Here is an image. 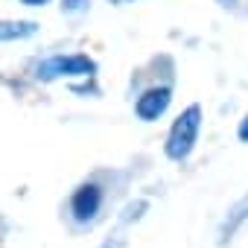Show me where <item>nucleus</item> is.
I'll use <instances>...</instances> for the list:
<instances>
[{
  "label": "nucleus",
  "instance_id": "nucleus-2",
  "mask_svg": "<svg viewBox=\"0 0 248 248\" xmlns=\"http://www.w3.org/2000/svg\"><path fill=\"white\" fill-rule=\"evenodd\" d=\"M64 76H96V62L85 53H73V56H50L44 62L35 64V79L41 82H53V79H64Z\"/></svg>",
  "mask_w": 248,
  "mask_h": 248
},
{
  "label": "nucleus",
  "instance_id": "nucleus-5",
  "mask_svg": "<svg viewBox=\"0 0 248 248\" xmlns=\"http://www.w3.org/2000/svg\"><path fill=\"white\" fill-rule=\"evenodd\" d=\"M245 222H248V193H245L239 202H233L231 210H228V216L222 219V225H219V245L231 242V239L236 236V231H239Z\"/></svg>",
  "mask_w": 248,
  "mask_h": 248
},
{
  "label": "nucleus",
  "instance_id": "nucleus-8",
  "mask_svg": "<svg viewBox=\"0 0 248 248\" xmlns=\"http://www.w3.org/2000/svg\"><path fill=\"white\" fill-rule=\"evenodd\" d=\"M88 6H91V0H62L64 15H82V12H88Z\"/></svg>",
  "mask_w": 248,
  "mask_h": 248
},
{
  "label": "nucleus",
  "instance_id": "nucleus-11",
  "mask_svg": "<svg viewBox=\"0 0 248 248\" xmlns=\"http://www.w3.org/2000/svg\"><path fill=\"white\" fill-rule=\"evenodd\" d=\"M24 6H44V3H50V0H21Z\"/></svg>",
  "mask_w": 248,
  "mask_h": 248
},
{
  "label": "nucleus",
  "instance_id": "nucleus-12",
  "mask_svg": "<svg viewBox=\"0 0 248 248\" xmlns=\"http://www.w3.org/2000/svg\"><path fill=\"white\" fill-rule=\"evenodd\" d=\"M111 3H117V6H123V3H135V0H111Z\"/></svg>",
  "mask_w": 248,
  "mask_h": 248
},
{
  "label": "nucleus",
  "instance_id": "nucleus-1",
  "mask_svg": "<svg viewBox=\"0 0 248 248\" xmlns=\"http://www.w3.org/2000/svg\"><path fill=\"white\" fill-rule=\"evenodd\" d=\"M199 132H202V105H187L175 123L170 126V135H167V143H164V152L170 161L181 164L193 155L196 143H199Z\"/></svg>",
  "mask_w": 248,
  "mask_h": 248
},
{
  "label": "nucleus",
  "instance_id": "nucleus-4",
  "mask_svg": "<svg viewBox=\"0 0 248 248\" xmlns=\"http://www.w3.org/2000/svg\"><path fill=\"white\" fill-rule=\"evenodd\" d=\"M170 102H172V88H167V85L149 88V91H143V93L135 99V114H138V120H143V123H155L158 117L167 114Z\"/></svg>",
  "mask_w": 248,
  "mask_h": 248
},
{
  "label": "nucleus",
  "instance_id": "nucleus-3",
  "mask_svg": "<svg viewBox=\"0 0 248 248\" xmlns=\"http://www.w3.org/2000/svg\"><path fill=\"white\" fill-rule=\"evenodd\" d=\"M102 202H105V193H102V187L96 184V181H85V184H79L76 190H73V196H70V219L76 222V225H91V222H96V216H99V210H102Z\"/></svg>",
  "mask_w": 248,
  "mask_h": 248
},
{
  "label": "nucleus",
  "instance_id": "nucleus-10",
  "mask_svg": "<svg viewBox=\"0 0 248 248\" xmlns=\"http://www.w3.org/2000/svg\"><path fill=\"white\" fill-rule=\"evenodd\" d=\"M236 138H239L242 143H248V114L239 120V126H236Z\"/></svg>",
  "mask_w": 248,
  "mask_h": 248
},
{
  "label": "nucleus",
  "instance_id": "nucleus-7",
  "mask_svg": "<svg viewBox=\"0 0 248 248\" xmlns=\"http://www.w3.org/2000/svg\"><path fill=\"white\" fill-rule=\"evenodd\" d=\"M146 210H149V202H146V199H138V202L126 204V210H123V216H120V225H132V222H138Z\"/></svg>",
  "mask_w": 248,
  "mask_h": 248
},
{
  "label": "nucleus",
  "instance_id": "nucleus-9",
  "mask_svg": "<svg viewBox=\"0 0 248 248\" xmlns=\"http://www.w3.org/2000/svg\"><path fill=\"white\" fill-rule=\"evenodd\" d=\"M99 248H126V225H120V228H117V231H114Z\"/></svg>",
  "mask_w": 248,
  "mask_h": 248
},
{
  "label": "nucleus",
  "instance_id": "nucleus-6",
  "mask_svg": "<svg viewBox=\"0 0 248 248\" xmlns=\"http://www.w3.org/2000/svg\"><path fill=\"white\" fill-rule=\"evenodd\" d=\"M38 32L35 21H0V44L6 41H24Z\"/></svg>",
  "mask_w": 248,
  "mask_h": 248
}]
</instances>
